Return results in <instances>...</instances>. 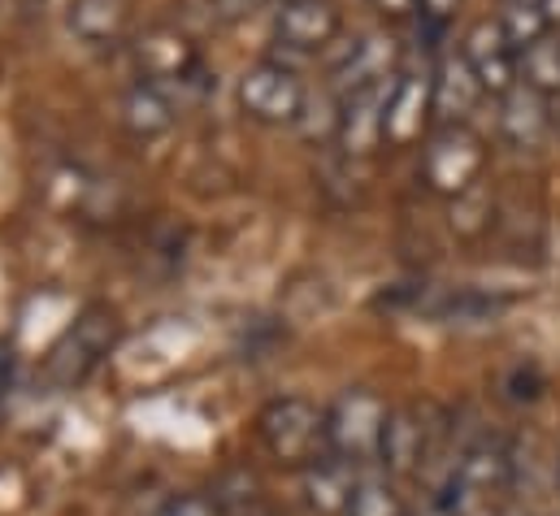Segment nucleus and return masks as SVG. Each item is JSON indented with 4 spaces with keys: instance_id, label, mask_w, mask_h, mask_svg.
<instances>
[{
    "instance_id": "obj_20",
    "label": "nucleus",
    "mask_w": 560,
    "mask_h": 516,
    "mask_svg": "<svg viewBox=\"0 0 560 516\" xmlns=\"http://www.w3.org/2000/svg\"><path fill=\"white\" fill-rule=\"evenodd\" d=\"M343 516H409V504H405V495H400V486H396L392 473L361 469Z\"/></svg>"
},
{
    "instance_id": "obj_25",
    "label": "nucleus",
    "mask_w": 560,
    "mask_h": 516,
    "mask_svg": "<svg viewBox=\"0 0 560 516\" xmlns=\"http://www.w3.org/2000/svg\"><path fill=\"white\" fill-rule=\"evenodd\" d=\"M387 26H400V22H418L421 17V4L418 0H365Z\"/></svg>"
},
{
    "instance_id": "obj_26",
    "label": "nucleus",
    "mask_w": 560,
    "mask_h": 516,
    "mask_svg": "<svg viewBox=\"0 0 560 516\" xmlns=\"http://www.w3.org/2000/svg\"><path fill=\"white\" fill-rule=\"evenodd\" d=\"M213 9H218L222 22H244V17H253L257 9H266V0H213Z\"/></svg>"
},
{
    "instance_id": "obj_8",
    "label": "nucleus",
    "mask_w": 560,
    "mask_h": 516,
    "mask_svg": "<svg viewBox=\"0 0 560 516\" xmlns=\"http://www.w3.org/2000/svg\"><path fill=\"white\" fill-rule=\"evenodd\" d=\"M430 130H434V87H430V74L400 70L396 83L387 87L383 143L387 148H413V143H425Z\"/></svg>"
},
{
    "instance_id": "obj_14",
    "label": "nucleus",
    "mask_w": 560,
    "mask_h": 516,
    "mask_svg": "<svg viewBox=\"0 0 560 516\" xmlns=\"http://www.w3.org/2000/svg\"><path fill=\"white\" fill-rule=\"evenodd\" d=\"M392 87V83H387ZM387 87L339 96V122H335V143L343 156H374L383 143V114H387Z\"/></svg>"
},
{
    "instance_id": "obj_32",
    "label": "nucleus",
    "mask_w": 560,
    "mask_h": 516,
    "mask_svg": "<svg viewBox=\"0 0 560 516\" xmlns=\"http://www.w3.org/2000/svg\"><path fill=\"white\" fill-rule=\"evenodd\" d=\"M557 482H560V460H557Z\"/></svg>"
},
{
    "instance_id": "obj_5",
    "label": "nucleus",
    "mask_w": 560,
    "mask_h": 516,
    "mask_svg": "<svg viewBox=\"0 0 560 516\" xmlns=\"http://www.w3.org/2000/svg\"><path fill=\"white\" fill-rule=\"evenodd\" d=\"M118 343V313L114 308H105V304H92L66 335H61V343L52 348V356H48V378H52V387H79L105 356H109V348Z\"/></svg>"
},
{
    "instance_id": "obj_24",
    "label": "nucleus",
    "mask_w": 560,
    "mask_h": 516,
    "mask_svg": "<svg viewBox=\"0 0 560 516\" xmlns=\"http://www.w3.org/2000/svg\"><path fill=\"white\" fill-rule=\"evenodd\" d=\"M156 516H218V508L209 495H174L156 508Z\"/></svg>"
},
{
    "instance_id": "obj_7",
    "label": "nucleus",
    "mask_w": 560,
    "mask_h": 516,
    "mask_svg": "<svg viewBox=\"0 0 560 516\" xmlns=\"http://www.w3.org/2000/svg\"><path fill=\"white\" fill-rule=\"evenodd\" d=\"M460 57L469 61L474 79L482 83V92H487L491 101L509 96V92L522 83V79H517V48L509 44L500 17H478V22L465 31V39H460Z\"/></svg>"
},
{
    "instance_id": "obj_1",
    "label": "nucleus",
    "mask_w": 560,
    "mask_h": 516,
    "mask_svg": "<svg viewBox=\"0 0 560 516\" xmlns=\"http://www.w3.org/2000/svg\"><path fill=\"white\" fill-rule=\"evenodd\" d=\"M487 161H491L487 139L469 122H439L421 143V183L434 196L456 200L482 183Z\"/></svg>"
},
{
    "instance_id": "obj_19",
    "label": "nucleus",
    "mask_w": 560,
    "mask_h": 516,
    "mask_svg": "<svg viewBox=\"0 0 560 516\" xmlns=\"http://www.w3.org/2000/svg\"><path fill=\"white\" fill-rule=\"evenodd\" d=\"M213 508L218 516H275L270 513V495H266V482L253 473V469H226L218 482H213Z\"/></svg>"
},
{
    "instance_id": "obj_17",
    "label": "nucleus",
    "mask_w": 560,
    "mask_h": 516,
    "mask_svg": "<svg viewBox=\"0 0 560 516\" xmlns=\"http://www.w3.org/2000/svg\"><path fill=\"white\" fill-rule=\"evenodd\" d=\"M131 0H70L66 4V26L83 44H118L131 31Z\"/></svg>"
},
{
    "instance_id": "obj_3",
    "label": "nucleus",
    "mask_w": 560,
    "mask_h": 516,
    "mask_svg": "<svg viewBox=\"0 0 560 516\" xmlns=\"http://www.w3.org/2000/svg\"><path fill=\"white\" fill-rule=\"evenodd\" d=\"M257 434L279 465L304 469L308 460L326 456V408H317L304 395H279L261 408Z\"/></svg>"
},
{
    "instance_id": "obj_29",
    "label": "nucleus",
    "mask_w": 560,
    "mask_h": 516,
    "mask_svg": "<svg viewBox=\"0 0 560 516\" xmlns=\"http://www.w3.org/2000/svg\"><path fill=\"white\" fill-rule=\"evenodd\" d=\"M544 4V17H548V26L560 31V0H539Z\"/></svg>"
},
{
    "instance_id": "obj_18",
    "label": "nucleus",
    "mask_w": 560,
    "mask_h": 516,
    "mask_svg": "<svg viewBox=\"0 0 560 516\" xmlns=\"http://www.w3.org/2000/svg\"><path fill=\"white\" fill-rule=\"evenodd\" d=\"M118 114H122V127L131 130L136 139H156V134H165V130L174 127V118H178V109L170 101V87H156V83L127 87Z\"/></svg>"
},
{
    "instance_id": "obj_15",
    "label": "nucleus",
    "mask_w": 560,
    "mask_h": 516,
    "mask_svg": "<svg viewBox=\"0 0 560 516\" xmlns=\"http://www.w3.org/2000/svg\"><path fill=\"white\" fill-rule=\"evenodd\" d=\"M430 87H434V127L439 122H465L487 101L482 83L474 79L469 61L460 57V48L447 52V57H439V66L430 74Z\"/></svg>"
},
{
    "instance_id": "obj_30",
    "label": "nucleus",
    "mask_w": 560,
    "mask_h": 516,
    "mask_svg": "<svg viewBox=\"0 0 560 516\" xmlns=\"http://www.w3.org/2000/svg\"><path fill=\"white\" fill-rule=\"evenodd\" d=\"M552 134L560 139V96L552 101Z\"/></svg>"
},
{
    "instance_id": "obj_27",
    "label": "nucleus",
    "mask_w": 560,
    "mask_h": 516,
    "mask_svg": "<svg viewBox=\"0 0 560 516\" xmlns=\"http://www.w3.org/2000/svg\"><path fill=\"white\" fill-rule=\"evenodd\" d=\"M409 516H452V513H447V504H443L439 495H430V504H421L418 513H409Z\"/></svg>"
},
{
    "instance_id": "obj_21",
    "label": "nucleus",
    "mask_w": 560,
    "mask_h": 516,
    "mask_svg": "<svg viewBox=\"0 0 560 516\" xmlns=\"http://www.w3.org/2000/svg\"><path fill=\"white\" fill-rule=\"evenodd\" d=\"M517 79H522L530 92L557 101L560 96V39L557 35H548V39L530 44L526 52H517Z\"/></svg>"
},
{
    "instance_id": "obj_13",
    "label": "nucleus",
    "mask_w": 560,
    "mask_h": 516,
    "mask_svg": "<svg viewBox=\"0 0 560 516\" xmlns=\"http://www.w3.org/2000/svg\"><path fill=\"white\" fill-rule=\"evenodd\" d=\"M495 127H500V139L509 148L535 152L552 134V101L539 96V92H530L526 83H517L509 96L495 101Z\"/></svg>"
},
{
    "instance_id": "obj_12",
    "label": "nucleus",
    "mask_w": 560,
    "mask_h": 516,
    "mask_svg": "<svg viewBox=\"0 0 560 516\" xmlns=\"http://www.w3.org/2000/svg\"><path fill=\"white\" fill-rule=\"evenodd\" d=\"M430 456H434V425H425L418 408H392L383 447H378V469L400 482V478L421 473L430 465Z\"/></svg>"
},
{
    "instance_id": "obj_6",
    "label": "nucleus",
    "mask_w": 560,
    "mask_h": 516,
    "mask_svg": "<svg viewBox=\"0 0 560 516\" xmlns=\"http://www.w3.org/2000/svg\"><path fill=\"white\" fill-rule=\"evenodd\" d=\"M131 57H136V70H140V83H156V87H174V83H191L200 74V48L187 31L170 26V22H156V26H143L131 44Z\"/></svg>"
},
{
    "instance_id": "obj_4",
    "label": "nucleus",
    "mask_w": 560,
    "mask_h": 516,
    "mask_svg": "<svg viewBox=\"0 0 560 516\" xmlns=\"http://www.w3.org/2000/svg\"><path fill=\"white\" fill-rule=\"evenodd\" d=\"M235 101L244 109L248 122L261 127H295L304 105H308V87L304 79L287 66V61H257L240 74L235 83Z\"/></svg>"
},
{
    "instance_id": "obj_9",
    "label": "nucleus",
    "mask_w": 560,
    "mask_h": 516,
    "mask_svg": "<svg viewBox=\"0 0 560 516\" xmlns=\"http://www.w3.org/2000/svg\"><path fill=\"white\" fill-rule=\"evenodd\" d=\"M447 482H456L460 491H474V495H482V500L504 504V495H509L513 482H517L513 447H509L504 438H491V434L474 438V443L452 460Z\"/></svg>"
},
{
    "instance_id": "obj_23",
    "label": "nucleus",
    "mask_w": 560,
    "mask_h": 516,
    "mask_svg": "<svg viewBox=\"0 0 560 516\" xmlns=\"http://www.w3.org/2000/svg\"><path fill=\"white\" fill-rule=\"evenodd\" d=\"M500 26H504V35L517 52H526L530 44L552 35V26L544 17V4H530V0H509V9L500 13Z\"/></svg>"
},
{
    "instance_id": "obj_2",
    "label": "nucleus",
    "mask_w": 560,
    "mask_h": 516,
    "mask_svg": "<svg viewBox=\"0 0 560 516\" xmlns=\"http://www.w3.org/2000/svg\"><path fill=\"white\" fill-rule=\"evenodd\" d=\"M387 399L370 387L343 390L330 408H326V452L348 460L352 469H370L378 465V447H383V430H387Z\"/></svg>"
},
{
    "instance_id": "obj_33",
    "label": "nucleus",
    "mask_w": 560,
    "mask_h": 516,
    "mask_svg": "<svg viewBox=\"0 0 560 516\" xmlns=\"http://www.w3.org/2000/svg\"><path fill=\"white\" fill-rule=\"evenodd\" d=\"M530 4H539V0H530Z\"/></svg>"
},
{
    "instance_id": "obj_22",
    "label": "nucleus",
    "mask_w": 560,
    "mask_h": 516,
    "mask_svg": "<svg viewBox=\"0 0 560 516\" xmlns=\"http://www.w3.org/2000/svg\"><path fill=\"white\" fill-rule=\"evenodd\" d=\"M447 226L460 235V239H482L487 231H491V222H495V200H491V191H487V183H478V187H469L465 196H456V200H447Z\"/></svg>"
},
{
    "instance_id": "obj_16",
    "label": "nucleus",
    "mask_w": 560,
    "mask_h": 516,
    "mask_svg": "<svg viewBox=\"0 0 560 516\" xmlns=\"http://www.w3.org/2000/svg\"><path fill=\"white\" fill-rule=\"evenodd\" d=\"M357 473L348 460L339 456H317L300 469V495H304V508L317 516H343L348 513V500H352V486H357Z\"/></svg>"
},
{
    "instance_id": "obj_31",
    "label": "nucleus",
    "mask_w": 560,
    "mask_h": 516,
    "mask_svg": "<svg viewBox=\"0 0 560 516\" xmlns=\"http://www.w3.org/2000/svg\"><path fill=\"white\" fill-rule=\"evenodd\" d=\"M495 516H530V513H522V508H513V504H504V508H500V513Z\"/></svg>"
},
{
    "instance_id": "obj_10",
    "label": "nucleus",
    "mask_w": 560,
    "mask_h": 516,
    "mask_svg": "<svg viewBox=\"0 0 560 516\" xmlns=\"http://www.w3.org/2000/svg\"><path fill=\"white\" fill-rule=\"evenodd\" d=\"M396 74H400V44L387 31L361 35L357 44H348V52L335 66V96L387 87V83H396Z\"/></svg>"
},
{
    "instance_id": "obj_28",
    "label": "nucleus",
    "mask_w": 560,
    "mask_h": 516,
    "mask_svg": "<svg viewBox=\"0 0 560 516\" xmlns=\"http://www.w3.org/2000/svg\"><path fill=\"white\" fill-rule=\"evenodd\" d=\"M9 374H13V356H9V348H0V395L9 390Z\"/></svg>"
},
{
    "instance_id": "obj_11",
    "label": "nucleus",
    "mask_w": 560,
    "mask_h": 516,
    "mask_svg": "<svg viewBox=\"0 0 560 516\" xmlns=\"http://www.w3.org/2000/svg\"><path fill=\"white\" fill-rule=\"evenodd\" d=\"M339 31H343V13L335 9V0H282L275 13V39L300 57L330 48Z\"/></svg>"
}]
</instances>
